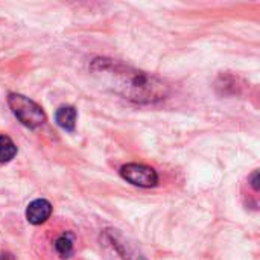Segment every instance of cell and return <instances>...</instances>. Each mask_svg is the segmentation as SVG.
Returning <instances> with one entry per match:
<instances>
[{
  "label": "cell",
  "mask_w": 260,
  "mask_h": 260,
  "mask_svg": "<svg viewBox=\"0 0 260 260\" xmlns=\"http://www.w3.org/2000/svg\"><path fill=\"white\" fill-rule=\"evenodd\" d=\"M91 72L111 91L134 102H157L161 101L168 91V87L155 76L111 59H94Z\"/></svg>",
  "instance_id": "1"
},
{
  "label": "cell",
  "mask_w": 260,
  "mask_h": 260,
  "mask_svg": "<svg viewBox=\"0 0 260 260\" xmlns=\"http://www.w3.org/2000/svg\"><path fill=\"white\" fill-rule=\"evenodd\" d=\"M8 104L15 114V117L27 128H38L44 123L46 116L40 105H37L34 101L27 99L26 96L11 93L8 98Z\"/></svg>",
  "instance_id": "2"
},
{
  "label": "cell",
  "mask_w": 260,
  "mask_h": 260,
  "mask_svg": "<svg viewBox=\"0 0 260 260\" xmlns=\"http://www.w3.org/2000/svg\"><path fill=\"white\" fill-rule=\"evenodd\" d=\"M120 175L128 183L139 186V187H154L158 183L157 172L145 165L129 163L120 168Z\"/></svg>",
  "instance_id": "3"
},
{
  "label": "cell",
  "mask_w": 260,
  "mask_h": 260,
  "mask_svg": "<svg viewBox=\"0 0 260 260\" xmlns=\"http://www.w3.org/2000/svg\"><path fill=\"white\" fill-rule=\"evenodd\" d=\"M50 213H52V206L47 200H35L26 209V218L34 225H40L46 222Z\"/></svg>",
  "instance_id": "4"
},
{
  "label": "cell",
  "mask_w": 260,
  "mask_h": 260,
  "mask_svg": "<svg viewBox=\"0 0 260 260\" xmlns=\"http://www.w3.org/2000/svg\"><path fill=\"white\" fill-rule=\"evenodd\" d=\"M56 123L66 129V131H73L75 125H76V110L73 107H61L58 108L56 114H55Z\"/></svg>",
  "instance_id": "5"
},
{
  "label": "cell",
  "mask_w": 260,
  "mask_h": 260,
  "mask_svg": "<svg viewBox=\"0 0 260 260\" xmlns=\"http://www.w3.org/2000/svg\"><path fill=\"white\" fill-rule=\"evenodd\" d=\"M17 154V146L14 145V142L6 137V136H0V163H8L11 161Z\"/></svg>",
  "instance_id": "6"
},
{
  "label": "cell",
  "mask_w": 260,
  "mask_h": 260,
  "mask_svg": "<svg viewBox=\"0 0 260 260\" xmlns=\"http://www.w3.org/2000/svg\"><path fill=\"white\" fill-rule=\"evenodd\" d=\"M56 251L61 254V257H70L72 251H73V241L69 235H62L61 238H58L56 244H55Z\"/></svg>",
  "instance_id": "7"
}]
</instances>
